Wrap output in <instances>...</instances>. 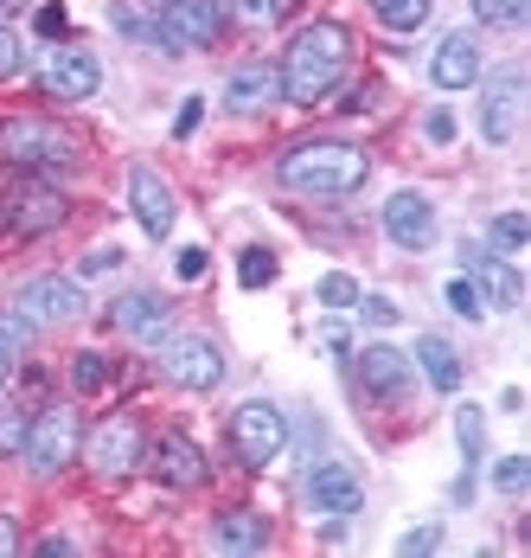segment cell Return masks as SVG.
<instances>
[{"mask_svg": "<svg viewBox=\"0 0 531 558\" xmlns=\"http://www.w3.org/2000/svg\"><path fill=\"white\" fill-rule=\"evenodd\" d=\"M109 328H122V335L141 340V347H160V340L173 335V302L155 295V289H128V295L109 302Z\"/></svg>", "mask_w": 531, "mask_h": 558, "instance_id": "obj_13", "label": "cell"}, {"mask_svg": "<svg viewBox=\"0 0 531 558\" xmlns=\"http://www.w3.org/2000/svg\"><path fill=\"white\" fill-rule=\"evenodd\" d=\"M77 449H84V424H77V411H71V404H46V411L33 417V430H26V462H33V475H58V469H71Z\"/></svg>", "mask_w": 531, "mask_h": 558, "instance_id": "obj_8", "label": "cell"}, {"mask_svg": "<svg viewBox=\"0 0 531 558\" xmlns=\"http://www.w3.org/2000/svg\"><path fill=\"white\" fill-rule=\"evenodd\" d=\"M269 546V520L257 507H224L212 520V553H263Z\"/></svg>", "mask_w": 531, "mask_h": 558, "instance_id": "obj_21", "label": "cell"}, {"mask_svg": "<svg viewBox=\"0 0 531 558\" xmlns=\"http://www.w3.org/2000/svg\"><path fill=\"white\" fill-rule=\"evenodd\" d=\"M429 77H435V90H468V84H480L474 33H448V39L435 46V58H429Z\"/></svg>", "mask_w": 531, "mask_h": 558, "instance_id": "obj_19", "label": "cell"}, {"mask_svg": "<svg viewBox=\"0 0 531 558\" xmlns=\"http://www.w3.org/2000/svg\"><path fill=\"white\" fill-rule=\"evenodd\" d=\"M39 33H46V39H58V33H64V7H39Z\"/></svg>", "mask_w": 531, "mask_h": 558, "instance_id": "obj_44", "label": "cell"}, {"mask_svg": "<svg viewBox=\"0 0 531 558\" xmlns=\"http://www.w3.org/2000/svg\"><path fill=\"white\" fill-rule=\"evenodd\" d=\"M160 373L180 391H218L224 386V353H218V340H206V335H173L166 353H160Z\"/></svg>", "mask_w": 531, "mask_h": 558, "instance_id": "obj_11", "label": "cell"}, {"mask_svg": "<svg viewBox=\"0 0 531 558\" xmlns=\"http://www.w3.org/2000/svg\"><path fill=\"white\" fill-rule=\"evenodd\" d=\"M115 264H122V251L103 244V251H90V257H84V277H103V270H115Z\"/></svg>", "mask_w": 531, "mask_h": 558, "instance_id": "obj_43", "label": "cell"}, {"mask_svg": "<svg viewBox=\"0 0 531 558\" xmlns=\"http://www.w3.org/2000/svg\"><path fill=\"white\" fill-rule=\"evenodd\" d=\"M468 270L486 282L480 295H493L499 308H519V295H526V289H519V270H513L506 257H486V251H474V244H468Z\"/></svg>", "mask_w": 531, "mask_h": 558, "instance_id": "obj_22", "label": "cell"}, {"mask_svg": "<svg viewBox=\"0 0 531 558\" xmlns=\"http://www.w3.org/2000/svg\"><path fill=\"white\" fill-rule=\"evenodd\" d=\"M224 33V0H155V46L206 52Z\"/></svg>", "mask_w": 531, "mask_h": 558, "instance_id": "obj_6", "label": "cell"}, {"mask_svg": "<svg viewBox=\"0 0 531 558\" xmlns=\"http://www.w3.org/2000/svg\"><path fill=\"white\" fill-rule=\"evenodd\" d=\"M20 7H26V0H0V13H20Z\"/></svg>", "mask_w": 531, "mask_h": 558, "instance_id": "obj_48", "label": "cell"}, {"mask_svg": "<svg viewBox=\"0 0 531 558\" xmlns=\"http://www.w3.org/2000/svg\"><path fill=\"white\" fill-rule=\"evenodd\" d=\"M423 135H429V142H435V148H448V142H455V116H448V110H429Z\"/></svg>", "mask_w": 531, "mask_h": 558, "instance_id": "obj_41", "label": "cell"}, {"mask_svg": "<svg viewBox=\"0 0 531 558\" xmlns=\"http://www.w3.org/2000/svg\"><path fill=\"white\" fill-rule=\"evenodd\" d=\"M346 64H353V33H346L339 20H314V26H301L295 46H288L282 64H275L282 97H288L295 110H326V97L339 90Z\"/></svg>", "mask_w": 531, "mask_h": 558, "instance_id": "obj_1", "label": "cell"}, {"mask_svg": "<svg viewBox=\"0 0 531 558\" xmlns=\"http://www.w3.org/2000/svg\"><path fill=\"white\" fill-rule=\"evenodd\" d=\"M64 219H71V199L58 193L52 180L20 173V180L0 186V231H7V238H46V231H58Z\"/></svg>", "mask_w": 531, "mask_h": 558, "instance_id": "obj_5", "label": "cell"}, {"mask_svg": "<svg viewBox=\"0 0 531 558\" xmlns=\"http://www.w3.org/2000/svg\"><path fill=\"white\" fill-rule=\"evenodd\" d=\"M109 379H115V366H109L97 347L71 353V391H77V398H97V391H109Z\"/></svg>", "mask_w": 531, "mask_h": 558, "instance_id": "obj_24", "label": "cell"}, {"mask_svg": "<svg viewBox=\"0 0 531 558\" xmlns=\"http://www.w3.org/2000/svg\"><path fill=\"white\" fill-rule=\"evenodd\" d=\"M372 13L384 33H417V26H429L435 0H372Z\"/></svg>", "mask_w": 531, "mask_h": 558, "instance_id": "obj_25", "label": "cell"}, {"mask_svg": "<svg viewBox=\"0 0 531 558\" xmlns=\"http://www.w3.org/2000/svg\"><path fill=\"white\" fill-rule=\"evenodd\" d=\"M526 238H531V225L519 219V213H499V219H493V244H499V251H519Z\"/></svg>", "mask_w": 531, "mask_h": 558, "instance_id": "obj_35", "label": "cell"}, {"mask_svg": "<svg viewBox=\"0 0 531 558\" xmlns=\"http://www.w3.org/2000/svg\"><path fill=\"white\" fill-rule=\"evenodd\" d=\"M448 308H455V315H468V322H480V315H486V295H480V282H474V277H455V282H448Z\"/></svg>", "mask_w": 531, "mask_h": 558, "instance_id": "obj_33", "label": "cell"}, {"mask_svg": "<svg viewBox=\"0 0 531 558\" xmlns=\"http://www.w3.org/2000/svg\"><path fill=\"white\" fill-rule=\"evenodd\" d=\"M353 366H359V386L372 391V398L404 404V391H410V353H397L391 340H372V347L353 353Z\"/></svg>", "mask_w": 531, "mask_h": 558, "instance_id": "obj_15", "label": "cell"}, {"mask_svg": "<svg viewBox=\"0 0 531 558\" xmlns=\"http://www.w3.org/2000/svg\"><path fill=\"white\" fill-rule=\"evenodd\" d=\"M519 110H526V64H506L480 84V135L493 148H513L519 142Z\"/></svg>", "mask_w": 531, "mask_h": 558, "instance_id": "obj_9", "label": "cell"}, {"mask_svg": "<svg viewBox=\"0 0 531 558\" xmlns=\"http://www.w3.org/2000/svg\"><path fill=\"white\" fill-rule=\"evenodd\" d=\"M314 295H320V308H353V302H359V282H353V277H339V270H326Z\"/></svg>", "mask_w": 531, "mask_h": 558, "instance_id": "obj_34", "label": "cell"}, {"mask_svg": "<svg viewBox=\"0 0 531 558\" xmlns=\"http://www.w3.org/2000/svg\"><path fill=\"white\" fill-rule=\"evenodd\" d=\"M282 97V77H275V64H263V58H250V64H237L231 71V84H224V104L231 110H269Z\"/></svg>", "mask_w": 531, "mask_h": 558, "instance_id": "obj_20", "label": "cell"}, {"mask_svg": "<svg viewBox=\"0 0 531 558\" xmlns=\"http://www.w3.org/2000/svg\"><path fill=\"white\" fill-rule=\"evenodd\" d=\"M353 308H359V315H366L372 328H391V322H397V302H391V295H359Z\"/></svg>", "mask_w": 531, "mask_h": 558, "instance_id": "obj_39", "label": "cell"}, {"mask_svg": "<svg viewBox=\"0 0 531 558\" xmlns=\"http://www.w3.org/2000/svg\"><path fill=\"white\" fill-rule=\"evenodd\" d=\"M224 444L237 456V469L263 475L269 462H282V449H288V417H282V404L244 398V404L231 411V424H224Z\"/></svg>", "mask_w": 531, "mask_h": 558, "instance_id": "obj_4", "label": "cell"}, {"mask_svg": "<svg viewBox=\"0 0 531 558\" xmlns=\"http://www.w3.org/2000/svg\"><path fill=\"white\" fill-rule=\"evenodd\" d=\"M301 501H308V513H320V520H346V513H359V501H366V482H359V469L353 462H314L308 469V482H301Z\"/></svg>", "mask_w": 531, "mask_h": 558, "instance_id": "obj_12", "label": "cell"}, {"mask_svg": "<svg viewBox=\"0 0 531 558\" xmlns=\"http://www.w3.org/2000/svg\"><path fill=\"white\" fill-rule=\"evenodd\" d=\"M237 282H244V289H269V282H275V251L250 244V251L237 257Z\"/></svg>", "mask_w": 531, "mask_h": 558, "instance_id": "obj_30", "label": "cell"}, {"mask_svg": "<svg viewBox=\"0 0 531 558\" xmlns=\"http://www.w3.org/2000/svg\"><path fill=\"white\" fill-rule=\"evenodd\" d=\"M103 482H122V475H135L141 469V456H148V437H141V424L128 417V411H115V417H103L90 437H84V449H77Z\"/></svg>", "mask_w": 531, "mask_h": 558, "instance_id": "obj_7", "label": "cell"}, {"mask_svg": "<svg viewBox=\"0 0 531 558\" xmlns=\"http://www.w3.org/2000/svg\"><path fill=\"white\" fill-rule=\"evenodd\" d=\"M141 469H155L160 488H180V495H193V488H206V475H212V462H206V449L193 444L186 430H160L148 456H141Z\"/></svg>", "mask_w": 531, "mask_h": 558, "instance_id": "obj_10", "label": "cell"}, {"mask_svg": "<svg viewBox=\"0 0 531 558\" xmlns=\"http://www.w3.org/2000/svg\"><path fill=\"white\" fill-rule=\"evenodd\" d=\"M13 308H26L33 322H71V315H84V289L71 277H33Z\"/></svg>", "mask_w": 531, "mask_h": 558, "instance_id": "obj_18", "label": "cell"}, {"mask_svg": "<svg viewBox=\"0 0 531 558\" xmlns=\"http://www.w3.org/2000/svg\"><path fill=\"white\" fill-rule=\"evenodd\" d=\"M26 71V52H20V33L0 20V77H20Z\"/></svg>", "mask_w": 531, "mask_h": 558, "instance_id": "obj_37", "label": "cell"}, {"mask_svg": "<svg viewBox=\"0 0 531 558\" xmlns=\"http://www.w3.org/2000/svg\"><path fill=\"white\" fill-rule=\"evenodd\" d=\"M33 335H39V322H33L26 308H0V353H7V360H20V353L33 347Z\"/></svg>", "mask_w": 531, "mask_h": 558, "instance_id": "obj_27", "label": "cell"}, {"mask_svg": "<svg viewBox=\"0 0 531 558\" xmlns=\"http://www.w3.org/2000/svg\"><path fill=\"white\" fill-rule=\"evenodd\" d=\"M26 430H33V417L20 404H0V456H20L26 449Z\"/></svg>", "mask_w": 531, "mask_h": 558, "instance_id": "obj_32", "label": "cell"}, {"mask_svg": "<svg viewBox=\"0 0 531 558\" xmlns=\"http://www.w3.org/2000/svg\"><path fill=\"white\" fill-rule=\"evenodd\" d=\"M417 366H423V379H429L435 391H461V353H455L442 335H423V340H417Z\"/></svg>", "mask_w": 531, "mask_h": 558, "instance_id": "obj_23", "label": "cell"}, {"mask_svg": "<svg viewBox=\"0 0 531 558\" xmlns=\"http://www.w3.org/2000/svg\"><path fill=\"white\" fill-rule=\"evenodd\" d=\"M33 553H39V558H64V553H77V546H71V539H64V533H46V539H39V546H33Z\"/></svg>", "mask_w": 531, "mask_h": 558, "instance_id": "obj_45", "label": "cell"}, {"mask_svg": "<svg viewBox=\"0 0 531 558\" xmlns=\"http://www.w3.org/2000/svg\"><path fill=\"white\" fill-rule=\"evenodd\" d=\"M97 84H103V64H97V52H77V46L52 52L39 71V90L52 104H84V97H97Z\"/></svg>", "mask_w": 531, "mask_h": 558, "instance_id": "obj_14", "label": "cell"}, {"mask_svg": "<svg viewBox=\"0 0 531 558\" xmlns=\"http://www.w3.org/2000/svg\"><path fill=\"white\" fill-rule=\"evenodd\" d=\"M231 13H237L244 26H282V20L295 13V0H231Z\"/></svg>", "mask_w": 531, "mask_h": 558, "instance_id": "obj_29", "label": "cell"}, {"mask_svg": "<svg viewBox=\"0 0 531 558\" xmlns=\"http://www.w3.org/2000/svg\"><path fill=\"white\" fill-rule=\"evenodd\" d=\"M366 148L359 142H333V135H314V142H295L282 161H275V180L288 193H308V199H346L366 186Z\"/></svg>", "mask_w": 531, "mask_h": 558, "instance_id": "obj_2", "label": "cell"}, {"mask_svg": "<svg viewBox=\"0 0 531 558\" xmlns=\"http://www.w3.org/2000/svg\"><path fill=\"white\" fill-rule=\"evenodd\" d=\"M474 20L480 26H506V33H519L531 20V0H474Z\"/></svg>", "mask_w": 531, "mask_h": 558, "instance_id": "obj_28", "label": "cell"}, {"mask_svg": "<svg viewBox=\"0 0 531 558\" xmlns=\"http://www.w3.org/2000/svg\"><path fill=\"white\" fill-rule=\"evenodd\" d=\"M20 553V526H13V513H0V558Z\"/></svg>", "mask_w": 531, "mask_h": 558, "instance_id": "obj_46", "label": "cell"}, {"mask_svg": "<svg viewBox=\"0 0 531 558\" xmlns=\"http://www.w3.org/2000/svg\"><path fill=\"white\" fill-rule=\"evenodd\" d=\"M199 116H206V97H186L180 116H173V135H193V129H199Z\"/></svg>", "mask_w": 531, "mask_h": 558, "instance_id": "obj_42", "label": "cell"}, {"mask_svg": "<svg viewBox=\"0 0 531 558\" xmlns=\"http://www.w3.org/2000/svg\"><path fill=\"white\" fill-rule=\"evenodd\" d=\"M384 231H391V244H404V251H429L435 244V206H429L423 193H391L384 199Z\"/></svg>", "mask_w": 531, "mask_h": 558, "instance_id": "obj_17", "label": "cell"}, {"mask_svg": "<svg viewBox=\"0 0 531 558\" xmlns=\"http://www.w3.org/2000/svg\"><path fill=\"white\" fill-rule=\"evenodd\" d=\"M206 264H212V257H206V251H199V244H186V251H180V264H173V270H180V282H199V277H206Z\"/></svg>", "mask_w": 531, "mask_h": 558, "instance_id": "obj_40", "label": "cell"}, {"mask_svg": "<svg viewBox=\"0 0 531 558\" xmlns=\"http://www.w3.org/2000/svg\"><path fill=\"white\" fill-rule=\"evenodd\" d=\"M0 161L13 173L52 180V173H71L84 155H77V135L58 129L52 116H7V122H0Z\"/></svg>", "mask_w": 531, "mask_h": 558, "instance_id": "obj_3", "label": "cell"}, {"mask_svg": "<svg viewBox=\"0 0 531 558\" xmlns=\"http://www.w3.org/2000/svg\"><path fill=\"white\" fill-rule=\"evenodd\" d=\"M7 379H13V360H7V353H0V386H7Z\"/></svg>", "mask_w": 531, "mask_h": 558, "instance_id": "obj_47", "label": "cell"}, {"mask_svg": "<svg viewBox=\"0 0 531 558\" xmlns=\"http://www.w3.org/2000/svg\"><path fill=\"white\" fill-rule=\"evenodd\" d=\"M339 110H353V116H372V110H384V84H378V77H366V84H353V97H346Z\"/></svg>", "mask_w": 531, "mask_h": 558, "instance_id": "obj_36", "label": "cell"}, {"mask_svg": "<svg viewBox=\"0 0 531 558\" xmlns=\"http://www.w3.org/2000/svg\"><path fill=\"white\" fill-rule=\"evenodd\" d=\"M493 488H499V495H526L531 488V462L526 456H499V462H493Z\"/></svg>", "mask_w": 531, "mask_h": 558, "instance_id": "obj_31", "label": "cell"}, {"mask_svg": "<svg viewBox=\"0 0 531 558\" xmlns=\"http://www.w3.org/2000/svg\"><path fill=\"white\" fill-rule=\"evenodd\" d=\"M128 206H135V219L148 238H173V219H180V206H173V186L160 180L155 168H128Z\"/></svg>", "mask_w": 531, "mask_h": 558, "instance_id": "obj_16", "label": "cell"}, {"mask_svg": "<svg viewBox=\"0 0 531 558\" xmlns=\"http://www.w3.org/2000/svg\"><path fill=\"white\" fill-rule=\"evenodd\" d=\"M442 546V526H410L404 539H397V553L404 558H423V553H435Z\"/></svg>", "mask_w": 531, "mask_h": 558, "instance_id": "obj_38", "label": "cell"}, {"mask_svg": "<svg viewBox=\"0 0 531 558\" xmlns=\"http://www.w3.org/2000/svg\"><path fill=\"white\" fill-rule=\"evenodd\" d=\"M455 444H461V456H468V469L486 462V417H480L474 404H461V411H455Z\"/></svg>", "mask_w": 531, "mask_h": 558, "instance_id": "obj_26", "label": "cell"}]
</instances>
